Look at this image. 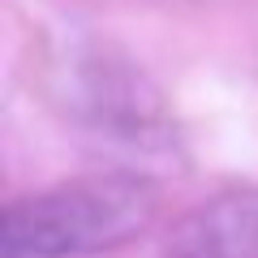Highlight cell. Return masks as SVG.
I'll list each match as a JSON object with an SVG mask.
<instances>
[{
    "label": "cell",
    "instance_id": "6da1fadb",
    "mask_svg": "<svg viewBox=\"0 0 258 258\" xmlns=\"http://www.w3.org/2000/svg\"><path fill=\"white\" fill-rule=\"evenodd\" d=\"M159 194L138 172H103L18 198L5 211L0 258H95L155 224Z\"/></svg>",
    "mask_w": 258,
    "mask_h": 258
},
{
    "label": "cell",
    "instance_id": "7a4b0ae2",
    "mask_svg": "<svg viewBox=\"0 0 258 258\" xmlns=\"http://www.w3.org/2000/svg\"><path fill=\"white\" fill-rule=\"evenodd\" d=\"M64 103L82 125L99 129L103 138H125L142 142L155 138L159 120H164V103L159 91L147 82L142 69L129 60H112L108 52L78 56L64 69Z\"/></svg>",
    "mask_w": 258,
    "mask_h": 258
},
{
    "label": "cell",
    "instance_id": "3957f363",
    "mask_svg": "<svg viewBox=\"0 0 258 258\" xmlns=\"http://www.w3.org/2000/svg\"><path fill=\"white\" fill-rule=\"evenodd\" d=\"M168 258H258V185L194 207L168 237Z\"/></svg>",
    "mask_w": 258,
    "mask_h": 258
}]
</instances>
